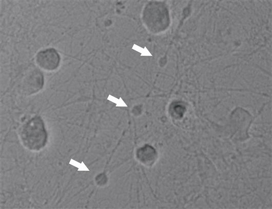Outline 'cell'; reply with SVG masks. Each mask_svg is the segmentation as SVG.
<instances>
[{
	"mask_svg": "<svg viewBox=\"0 0 272 209\" xmlns=\"http://www.w3.org/2000/svg\"><path fill=\"white\" fill-rule=\"evenodd\" d=\"M31 75H28L25 78V84L29 86V93H33L40 90L44 83L43 74L41 72L34 68L31 73Z\"/></svg>",
	"mask_w": 272,
	"mask_h": 209,
	"instance_id": "3",
	"label": "cell"
},
{
	"mask_svg": "<svg viewBox=\"0 0 272 209\" xmlns=\"http://www.w3.org/2000/svg\"><path fill=\"white\" fill-rule=\"evenodd\" d=\"M60 60L59 54L53 48L41 50L35 57L37 64L42 69L48 71L56 69L60 65Z\"/></svg>",
	"mask_w": 272,
	"mask_h": 209,
	"instance_id": "2",
	"label": "cell"
},
{
	"mask_svg": "<svg viewBox=\"0 0 272 209\" xmlns=\"http://www.w3.org/2000/svg\"><path fill=\"white\" fill-rule=\"evenodd\" d=\"M69 164L78 168V171H89V170L84 164V163H79V162L71 159Z\"/></svg>",
	"mask_w": 272,
	"mask_h": 209,
	"instance_id": "4",
	"label": "cell"
},
{
	"mask_svg": "<svg viewBox=\"0 0 272 209\" xmlns=\"http://www.w3.org/2000/svg\"><path fill=\"white\" fill-rule=\"evenodd\" d=\"M20 137L23 145L30 150L39 151L46 145L47 133L43 120L36 115L21 128Z\"/></svg>",
	"mask_w": 272,
	"mask_h": 209,
	"instance_id": "1",
	"label": "cell"
}]
</instances>
